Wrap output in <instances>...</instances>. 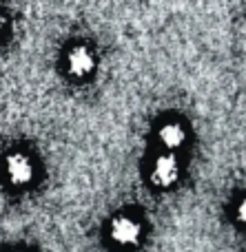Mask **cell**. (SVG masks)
<instances>
[{
	"label": "cell",
	"instance_id": "cell-5",
	"mask_svg": "<svg viewBox=\"0 0 246 252\" xmlns=\"http://www.w3.org/2000/svg\"><path fill=\"white\" fill-rule=\"evenodd\" d=\"M158 139L164 148L169 151H176V148L184 146L186 142V128L182 122H164L158 128Z\"/></svg>",
	"mask_w": 246,
	"mask_h": 252
},
{
	"label": "cell",
	"instance_id": "cell-4",
	"mask_svg": "<svg viewBox=\"0 0 246 252\" xmlns=\"http://www.w3.org/2000/svg\"><path fill=\"white\" fill-rule=\"evenodd\" d=\"M140 223L129 217H118L111 223V239L118 246H136L140 241Z\"/></svg>",
	"mask_w": 246,
	"mask_h": 252
},
{
	"label": "cell",
	"instance_id": "cell-1",
	"mask_svg": "<svg viewBox=\"0 0 246 252\" xmlns=\"http://www.w3.org/2000/svg\"><path fill=\"white\" fill-rule=\"evenodd\" d=\"M98 66L96 53L87 47V44H73L67 49L65 53V69L67 75L73 80H87L89 75H93Z\"/></svg>",
	"mask_w": 246,
	"mask_h": 252
},
{
	"label": "cell",
	"instance_id": "cell-6",
	"mask_svg": "<svg viewBox=\"0 0 246 252\" xmlns=\"http://www.w3.org/2000/svg\"><path fill=\"white\" fill-rule=\"evenodd\" d=\"M4 25H7V20H4V16L0 13V35H2V31H4Z\"/></svg>",
	"mask_w": 246,
	"mask_h": 252
},
{
	"label": "cell",
	"instance_id": "cell-3",
	"mask_svg": "<svg viewBox=\"0 0 246 252\" xmlns=\"http://www.w3.org/2000/svg\"><path fill=\"white\" fill-rule=\"evenodd\" d=\"M4 173L13 186H25L34 179V164L25 153H11L4 159Z\"/></svg>",
	"mask_w": 246,
	"mask_h": 252
},
{
	"label": "cell",
	"instance_id": "cell-2",
	"mask_svg": "<svg viewBox=\"0 0 246 252\" xmlns=\"http://www.w3.org/2000/svg\"><path fill=\"white\" fill-rule=\"evenodd\" d=\"M180 177V161L173 153H164V155H158L151 166V182L155 186H173Z\"/></svg>",
	"mask_w": 246,
	"mask_h": 252
}]
</instances>
